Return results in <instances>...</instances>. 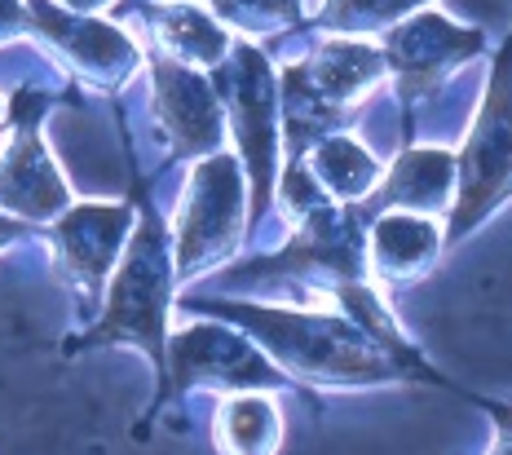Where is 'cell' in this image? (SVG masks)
<instances>
[{
  "label": "cell",
  "mask_w": 512,
  "mask_h": 455,
  "mask_svg": "<svg viewBox=\"0 0 512 455\" xmlns=\"http://www.w3.org/2000/svg\"><path fill=\"white\" fill-rule=\"evenodd\" d=\"M226 319L248 323L274 358L301 376L318 380H389L393 363L362 327H349L323 314H283V310H252V305H204Z\"/></svg>",
  "instance_id": "6da1fadb"
},
{
  "label": "cell",
  "mask_w": 512,
  "mask_h": 455,
  "mask_svg": "<svg viewBox=\"0 0 512 455\" xmlns=\"http://www.w3.org/2000/svg\"><path fill=\"white\" fill-rule=\"evenodd\" d=\"M455 213L446 243L464 239L482 217H490L512 195V36L490 71L486 102L468 133L464 151L455 155Z\"/></svg>",
  "instance_id": "7a4b0ae2"
},
{
  "label": "cell",
  "mask_w": 512,
  "mask_h": 455,
  "mask_svg": "<svg viewBox=\"0 0 512 455\" xmlns=\"http://www.w3.org/2000/svg\"><path fill=\"white\" fill-rule=\"evenodd\" d=\"M164 296H168V252L164 230L146 221L137 230L128 261L111 288V310L102 327H93V341H115V336H133L164 363Z\"/></svg>",
  "instance_id": "3957f363"
},
{
  "label": "cell",
  "mask_w": 512,
  "mask_h": 455,
  "mask_svg": "<svg viewBox=\"0 0 512 455\" xmlns=\"http://www.w3.org/2000/svg\"><path fill=\"white\" fill-rule=\"evenodd\" d=\"M482 49V31H464L437 14H420L389 36V67L398 71L402 98H429L460 62Z\"/></svg>",
  "instance_id": "277c9868"
},
{
  "label": "cell",
  "mask_w": 512,
  "mask_h": 455,
  "mask_svg": "<svg viewBox=\"0 0 512 455\" xmlns=\"http://www.w3.org/2000/svg\"><path fill=\"white\" fill-rule=\"evenodd\" d=\"M239 168L226 155L204 160L190 182L186 208H181V274H190L204 257L221 252L239 235Z\"/></svg>",
  "instance_id": "5b68a950"
},
{
  "label": "cell",
  "mask_w": 512,
  "mask_h": 455,
  "mask_svg": "<svg viewBox=\"0 0 512 455\" xmlns=\"http://www.w3.org/2000/svg\"><path fill=\"white\" fill-rule=\"evenodd\" d=\"M234 124H239L243 151L252 164L256 182V208L270 199V177H274V89H270V67L256 49H239L234 58Z\"/></svg>",
  "instance_id": "8992f818"
},
{
  "label": "cell",
  "mask_w": 512,
  "mask_h": 455,
  "mask_svg": "<svg viewBox=\"0 0 512 455\" xmlns=\"http://www.w3.org/2000/svg\"><path fill=\"white\" fill-rule=\"evenodd\" d=\"M173 372H177V385H190V380L274 385L270 363L248 341L221 332V327H190V332H181L173 345Z\"/></svg>",
  "instance_id": "52a82bcc"
},
{
  "label": "cell",
  "mask_w": 512,
  "mask_h": 455,
  "mask_svg": "<svg viewBox=\"0 0 512 455\" xmlns=\"http://www.w3.org/2000/svg\"><path fill=\"white\" fill-rule=\"evenodd\" d=\"M455 190V155L446 151H407L393 164L389 182L362 204V213H384V208H398V213H437L446 208V195Z\"/></svg>",
  "instance_id": "ba28073f"
},
{
  "label": "cell",
  "mask_w": 512,
  "mask_h": 455,
  "mask_svg": "<svg viewBox=\"0 0 512 455\" xmlns=\"http://www.w3.org/2000/svg\"><path fill=\"white\" fill-rule=\"evenodd\" d=\"M155 76H159V111H164L168 129H173L190 151L217 146V137H221L217 93H212L195 71L173 67V62H155Z\"/></svg>",
  "instance_id": "9c48e42d"
},
{
  "label": "cell",
  "mask_w": 512,
  "mask_h": 455,
  "mask_svg": "<svg viewBox=\"0 0 512 455\" xmlns=\"http://www.w3.org/2000/svg\"><path fill=\"white\" fill-rule=\"evenodd\" d=\"M437 248H442V235L420 213H384L371 230V266L380 279H420L433 266Z\"/></svg>",
  "instance_id": "30bf717a"
},
{
  "label": "cell",
  "mask_w": 512,
  "mask_h": 455,
  "mask_svg": "<svg viewBox=\"0 0 512 455\" xmlns=\"http://www.w3.org/2000/svg\"><path fill=\"white\" fill-rule=\"evenodd\" d=\"M380 71H384V58L376 54V49H367V45H327L314 62L296 67V76H301V84L323 102L327 111H336V107H345L349 98L367 93V84L376 80Z\"/></svg>",
  "instance_id": "8fae6325"
},
{
  "label": "cell",
  "mask_w": 512,
  "mask_h": 455,
  "mask_svg": "<svg viewBox=\"0 0 512 455\" xmlns=\"http://www.w3.org/2000/svg\"><path fill=\"white\" fill-rule=\"evenodd\" d=\"M124 226H128L124 208H80V213H71L58 230L67 266L80 270L89 283H98L106 266H111L115 248H120Z\"/></svg>",
  "instance_id": "7c38bea8"
},
{
  "label": "cell",
  "mask_w": 512,
  "mask_h": 455,
  "mask_svg": "<svg viewBox=\"0 0 512 455\" xmlns=\"http://www.w3.org/2000/svg\"><path fill=\"white\" fill-rule=\"evenodd\" d=\"M314 173L323 177V186L332 190L336 199H367L380 168L358 142H349V137H327L314 155Z\"/></svg>",
  "instance_id": "4fadbf2b"
},
{
  "label": "cell",
  "mask_w": 512,
  "mask_h": 455,
  "mask_svg": "<svg viewBox=\"0 0 512 455\" xmlns=\"http://www.w3.org/2000/svg\"><path fill=\"white\" fill-rule=\"evenodd\" d=\"M274 433H279V416L261 398H234L221 411V442L234 455H265L274 447Z\"/></svg>",
  "instance_id": "5bb4252c"
},
{
  "label": "cell",
  "mask_w": 512,
  "mask_h": 455,
  "mask_svg": "<svg viewBox=\"0 0 512 455\" xmlns=\"http://www.w3.org/2000/svg\"><path fill=\"white\" fill-rule=\"evenodd\" d=\"M159 36H164V45L173 49V54L190 58V62H217L226 54L221 27L212 23L208 14H199V9H168V14L159 18Z\"/></svg>",
  "instance_id": "9a60e30c"
},
{
  "label": "cell",
  "mask_w": 512,
  "mask_h": 455,
  "mask_svg": "<svg viewBox=\"0 0 512 455\" xmlns=\"http://www.w3.org/2000/svg\"><path fill=\"white\" fill-rule=\"evenodd\" d=\"M420 0H327L323 23L340 27V31H367V27H384L393 18L411 14Z\"/></svg>",
  "instance_id": "2e32d148"
},
{
  "label": "cell",
  "mask_w": 512,
  "mask_h": 455,
  "mask_svg": "<svg viewBox=\"0 0 512 455\" xmlns=\"http://www.w3.org/2000/svg\"><path fill=\"white\" fill-rule=\"evenodd\" d=\"M217 9L230 23H274V18H296V0H217Z\"/></svg>",
  "instance_id": "e0dca14e"
},
{
  "label": "cell",
  "mask_w": 512,
  "mask_h": 455,
  "mask_svg": "<svg viewBox=\"0 0 512 455\" xmlns=\"http://www.w3.org/2000/svg\"><path fill=\"white\" fill-rule=\"evenodd\" d=\"M482 407L495 416V425H499V447H495V455H512V407H504V402H482Z\"/></svg>",
  "instance_id": "ac0fdd59"
},
{
  "label": "cell",
  "mask_w": 512,
  "mask_h": 455,
  "mask_svg": "<svg viewBox=\"0 0 512 455\" xmlns=\"http://www.w3.org/2000/svg\"><path fill=\"white\" fill-rule=\"evenodd\" d=\"M18 18V0H0V27Z\"/></svg>",
  "instance_id": "d6986e66"
},
{
  "label": "cell",
  "mask_w": 512,
  "mask_h": 455,
  "mask_svg": "<svg viewBox=\"0 0 512 455\" xmlns=\"http://www.w3.org/2000/svg\"><path fill=\"white\" fill-rule=\"evenodd\" d=\"M67 5H76V9H93V5H102V0H67Z\"/></svg>",
  "instance_id": "ffe728a7"
}]
</instances>
